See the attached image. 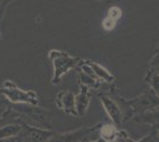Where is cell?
<instances>
[{
  "label": "cell",
  "instance_id": "obj_3",
  "mask_svg": "<svg viewBox=\"0 0 159 142\" xmlns=\"http://www.w3.org/2000/svg\"><path fill=\"white\" fill-rule=\"evenodd\" d=\"M120 17H121V10H120L119 7H112V8H109L107 18H111V19L116 21Z\"/></svg>",
  "mask_w": 159,
  "mask_h": 142
},
{
  "label": "cell",
  "instance_id": "obj_2",
  "mask_svg": "<svg viewBox=\"0 0 159 142\" xmlns=\"http://www.w3.org/2000/svg\"><path fill=\"white\" fill-rule=\"evenodd\" d=\"M101 134H102V136H103L106 140H113V139L115 137V135H116V130H115V128H114L113 126L107 124V126H105V127L102 128Z\"/></svg>",
  "mask_w": 159,
  "mask_h": 142
},
{
  "label": "cell",
  "instance_id": "obj_1",
  "mask_svg": "<svg viewBox=\"0 0 159 142\" xmlns=\"http://www.w3.org/2000/svg\"><path fill=\"white\" fill-rule=\"evenodd\" d=\"M7 96L13 102H27V103H37V96L32 91L24 93L20 89L12 85V89H7Z\"/></svg>",
  "mask_w": 159,
  "mask_h": 142
}]
</instances>
